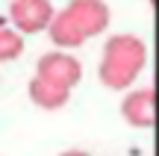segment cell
<instances>
[{"label": "cell", "instance_id": "5b68a950", "mask_svg": "<svg viewBox=\"0 0 159 156\" xmlns=\"http://www.w3.org/2000/svg\"><path fill=\"white\" fill-rule=\"evenodd\" d=\"M121 115L130 127L148 130L156 124V91L153 88H136L121 100Z\"/></svg>", "mask_w": 159, "mask_h": 156}, {"label": "cell", "instance_id": "9c48e42d", "mask_svg": "<svg viewBox=\"0 0 159 156\" xmlns=\"http://www.w3.org/2000/svg\"><path fill=\"white\" fill-rule=\"evenodd\" d=\"M59 156H91V153H85V150H65V153H59Z\"/></svg>", "mask_w": 159, "mask_h": 156}, {"label": "cell", "instance_id": "8992f818", "mask_svg": "<svg viewBox=\"0 0 159 156\" xmlns=\"http://www.w3.org/2000/svg\"><path fill=\"white\" fill-rule=\"evenodd\" d=\"M27 94H30V100H33V103L39 106V109H47V112L62 109V106L71 100V88L59 86V82L47 80V77H39V74H35L33 80H30Z\"/></svg>", "mask_w": 159, "mask_h": 156}, {"label": "cell", "instance_id": "52a82bcc", "mask_svg": "<svg viewBox=\"0 0 159 156\" xmlns=\"http://www.w3.org/2000/svg\"><path fill=\"white\" fill-rule=\"evenodd\" d=\"M47 35H50V41L56 47H62V50H68V47H80L85 38V33L77 27V21L68 15V12H56V18L50 21V27H47Z\"/></svg>", "mask_w": 159, "mask_h": 156}, {"label": "cell", "instance_id": "3957f363", "mask_svg": "<svg viewBox=\"0 0 159 156\" xmlns=\"http://www.w3.org/2000/svg\"><path fill=\"white\" fill-rule=\"evenodd\" d=\"M35 74L39 77H47V80L59 82L65 88H74L80 80H83V65L74 53L68 50H50L44 56H39L35 62Z\"/></svg>", "mask_w": 159, "mask_h": 156}, {"label": "cell", "instance_id": "6da1fadb", "mask_svg": "<svg viewBox=\"0 0 159 156\" xmlns=\"http://www.w3.org/2000/svg\"><path fill=\"white\" fill-rule=\"evenodd\" d=\"M144 62H148V44L133 33H118L103 44L97 77H100V82L106 88L124 91L144 71Z\"/></svg>", "mask_w": 159, "mask_h": 156}, {"label": "cell", "instance_id": "ba28073f", "mask_svg": "<svg viewBox=\"0 0 159 156\" xmlns=\"http://www.w3.org/2000/svg\"><path fill=\"white\" fill-rule=\"evenodd\" d=\"M24 53V33L15 27H0V62H12Z\"/></svg>", "mask_w": 159, "mask_h": 156}, {"label": "cell", "instance_id": "7a4b0ae2", "mask_svg": "<svg viewBox=\"0 0 159 156\" xmlns=\"http://www.w3.org/2000/svg\"><path fill=\"white\" fill-rule=\"evenodd\" d=\"M53 18H56V9H53L50 0H12L9 6V21L24 35L47 29Z\"/></svg>", "mask_w": 159, "mask_h": 156}, {"label": "cell", "instance_id": "277c9868", "mask_svg": "<svg viewBox=\"0 0 159 156\" xmlns=\"http://www.w3.org/2000/svg\"><path fill=\"white\" fill-rule=\"evenodd\" d=\"M65 12L77 21V27L85 33V38L100 35L112 21V12H109V6L103 0H71L65 6Z\"/></svg>", "mask_w": 159, "mask_h": 156}]
</instances>
